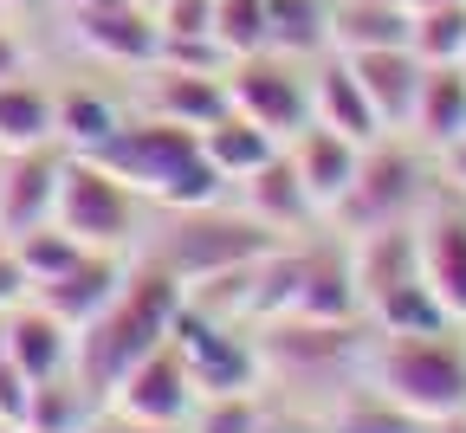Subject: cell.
<instances>
[{"mask_svg":"<svg viewBox=\"0 0 466 433\" xmlns=\"http://www.w3.org/2000/svg\"><path fill=\"white\" fill-rule=\"evenodd\" d=\"M175 317H182V285L168 272H156V266H143V259H130L124 291H116L72 343V376L97 395V408L110 401V388L124 382L149 349L168 343Z\"/></svg>","mask_w":466,"mask_h":433,"instance_id":"cell-1","label":"cell"},{"mask_svg":"<svg viewBox=\"0 0 466 433\" xmlns=\"http://www.w3.org/2000/svg\"><path fill=\"white\" fill-rule=\"evenodd\" d=\"M272 246H285L279 233H266L247 207H227V201H208V207H149L130 259L168 272L175 285H201L214 272H233L247 266L259 253H272Z\"/></svg>","mask_w":466,"mask_h":433,"instance_id":"cell-2","label":"cell"},{"mask_svg":"<svg viewBox=\"0 0 466 433\" xmlns=\"http://www.w3.org/2000/svg\"><path fill=\"white\" fill-rule=\"evenodd\" d=\"M97 162L110 175H124L149 207H208V201H227V181L208 162L201 130H182V123H162V116H143V110L124 116V130L97 149Z\"/></svg>","mask_w":466,"mask_h":433,"instance_id":"cell-3","label":"cell"},{"mask_svg":"<svg viewBox=\"0 0 466 433\" xmlns=\"http://www.w3.org/2000/svg\"><path fill=\"white\" fill-rule=\"evenodd\" d=\"M370 388L389 395L401 414H415L421 427L466 414V337L460 324L447 330H401L370 349Z\"/></svg>","mask_w":466,"mask_h":433,"instance_id":"cell-4","label":"cell"},{"mask_svg":"<svg viewBox=\"0 0 466 433\" xmlns=\"http://www.w3.org/2000/svg\"><path fill=\"white\" fill-rule=\"evenodd\" d=\"M434 188H441V181H434L428 149L415 136L389 130V136H376L363 149V168H357V181H350V195L330 207V227L343 239L350 233H376V227H408L428 207Z\"/></svg>","mask_w":466,"mask_h":433,"instance_id":"cell-5","label":"cell"},{"mask_svg":"<svg viewBox=\"0 0 466 433\" xmlns=\"http://www.w3.org/2000/svg\"><path fill=\"white\" fill-rule=\"evenodd\" d=\"M52 220L66 227L85 253H130L143 220H149V201L130 188L124 175H110L97 156H66Z\"/></svg>","mask_w":466,"mask_h":433,"instance_id":"cell-6","label":"cell"},{"mask_svg":"<svg viewBox=\"0 0 466 433\" xmlns=\"http://www.w3.org/2000/svg\"><path fill=\"white\" fill-rule=\"evenodd\" d=\"M227 104L247 123L272 130L279 143H291L311 123V58L291 52H247L227 65Z\"/></svg>","mask_w":466,"mask_h":433,"instance_id":"cell-7","label":"cell"},{"mask_svg":"<svg viewBox=\"0 0 466 433\" xmlns=\"http://www.w3.org/2000/svg\"><path fill=\"white\" fill-rule=\"evenodd\" d=\"M168 343L182 349V362H188V376H195L201 395H247L266 376V368H259V343L247 337V324L208 317V311H195L188 297H182V317H175Z\"/></svg>","mask_w":466,"mask_h":433,"instance_id":"cell-8","label":"cell"},{"mask_svg":"<svg viewBox=\"0 0 466 433\" xmlns=\"http://www.w3.org/2000/svg\"><path fill=\"white\" fill-rule=\"evenodd\" d=\"M195 401H201V388H195V376H188L182 349L162 343V349H149V356L130 368V376L110 388L104 414L130 420V427H188Z\"/></svg>","mask_w":466,"mask_h":433,"instance_id":"cell-9","label":"cell"},{"mask_svg":"<svg viewBox=\"0 0 466 433\" xmlns=\"http://www.w3.org/2000/svg\"><path fill=\"white\" fill-rule=\"evenodd\" d=\"M415 253H421V285L441 297V311L466 324V195L434 188L428 207L415 214Z\"/></svg>","mask_w":466,"mask_h":433,"instance_id":"cell-10","label":"cell"},{"mask_svg":"<svg viewBox=\"0 0 466 433\" xmlns=\"http://www.w3.org/2000/svg\"><path fill=\"white\" fill-rule=\"evenodd\" d=\"M72 39L104 58V65H137L149 72L156 52H162V26L149 7H137V0H91V7H72Z\"/></svg>","mask_w":466,"mask_h":433,"instance_id":"cell-11","label":"cell"},{"mask_svg":"<svg viewBox=\"0 0 466 433\" xmlns=\"http://www.w3.org/2000/svg\"><path fill=\"white\" fill-rule=\"evenodd\" d=\"M137 110L162 116V123H182V130H208L214 116H227V72H182V65H156L137 85Z\"/></svg>","mask_w":466,"mask_h":433,"instance_id":"cell-12","label":"cell"},{"mask_svg":"<svg viewBox=\"0 0 466 433\" xmlns=\"http://www.w3.org/2000/svg\"><path fill=\"white\" fill-rule=\"evenodd\" d=\"M58 168H66V149H20L0 168V239H20L33 227L52 220L58 207Z\"/></svg>","mask_w":466,"mask_h":433,"instance_id":"cell-13","label":"cell"},{"mask_svg":"<svg viewBox=\"0 0 466 433\" xmlns=\"http://www.w3.org/2000/svg\"><path fill=\"white\" fill-rule=\"evenodd\" d=\"M233 207H247L266 233H279V239H291V233H305L311 220H324L318 214V201L305 195V181H299V168H291V156L279 149L272 162H259L247 181H233Z\"/></svg>","mask_w":466,"mask_h":433,"instance_id":"cell-14","label":"cell"},{"mask_svg":"<svg viewBox=\"0 0 466 433\" xmlns=\"http://www.w3.org/2000/svg\"><path fill=\"white\" fill-rule=\"evenodd\" d=\"M124 278H130V253H85L78 266H66L58 278L33 285V304H46L58 324L85 330V324L104 311V304L124 291Z\"/></svg>","mask_w":466,"mask_h":433,"instance_id":"cell-15","label":"cell"},{"mask_svg":"<svg viewBox=\"0 0 466 433\" xmlns=\"http://www.w3.org/2000/svg\"><path fill=\"white\" fill-rule=\"evenodd\" d=\"M350 58V72H357L363 97L376 104L382 116V130H408V116H415V97H421V52L415 45H370V52H343Z\"/></svg>","mask_w":466,"mask_h":433,"instance_id":"cell-16","label":"cell"},{"mask_svg":"<svg viewBox=\"0 0 466 433\" xmlns=\"http://www.w3.org/2000/svg\"><path fill=\"white\" fill-rule=\"evenodd\" d=\"M311 123H324V130L363 143V149H370L376 136H389L343 52H318V58H311Z\"/></svg>","mask_w":466,"mask_h":433,"instance_id":"cell-17","label":"cell"},{"mask_svg":"<svg viewBox=\"0 0 466 433\" xmlns=\"http://www.w3.org/2000/svg\"><path fill=\"white\" fill-rule=\"evenodd\" d=\"M285 156H291V168H299L305 195L318 201V214H324V220H330V207L350 195L357 168H363V143H350V136L324 130V123H305V130L285 143Z\"/></svg>","mask_w":466,"mask_h":433,"instance_id":"cell-18","label":"cell"},{"mask_svg":"<svg viewBox=\"0 0 466 433\" xmlns=\"http://www.w3.org/2000/svg\"><path fill=\"white\" fill-rule=\"evenodd\" d=\"M0 343H7V362L14 368H26L33 382H52V376H66L72 368V343H78V330L72 324H58L46 304H14L7 317H0Z\"/></svg>","mask_w":466,"mask_h":433,"instance_id":"cell-19","label":"cell"},{"mask_svg":"<svg viewBox=\"0 0 466 433\" xmlns=\"http://www.w3.org/2000/svg\"><path fill=\"white\" fill-rule=\"evenodd\" d=\"M58 143V85L20 72L0 78V156L20 149H52Z\"/></svg>","mask_w":466,"mask_h":433,"instance_id":"cell-20","label":"cell"},{"mask_svg":"<svg viewBox=\"0 0 466 433\" xmlns=\"http://www.w3.org/2000/svg\"><path fill=\"white\" fill-rule=\"evenodd\" d=\"M401 136H415L428 156H447L453 143H466V65H428Z\"/></svg>","mask_w":466,"mask_h":433,"instance_id":"cell-21","label":"cell"},{"mask_svg":"<svg viewBox=\"0 0 466 433\" xmlns=\"http://www.w3.org/2000/svg\"><path fill=\"white\" fill-rule=\"evenodd\" d=\"M124 130V104L97 85H58V149L66 156H97Z\"/></svg>","mask_w":466,"mask_h":433,"instance_id":"cell-22","label":"cell"},{"mask_svg":"<svg viewBox=\"0 0 466 433\" xmlns=\"http://www.w3.org/2000/svg\"><path fill=\"white\" fill-rule=\"evenodd\" d=\"M415 14L401 0H330V52H370V45H408Z\"/></svg>","mask_w":466,"mask_h":433,"instance_id":"cell-23","label":"cell"},{"mask_svg":"<svg viewBox=\"0 0 466 433\" xmlns=\"http://www.w3.org/2000/svg\"><path fill=\"white\" fill-rule=\"evenodd\" d=\"M201 149H208V162L220 168V181L233 188V181H247L259 162H272L285 143H279L272 130H259V123H247L240 110H227V116H214L208 130H201Z\"/></svg>","mask_w":466,"mask_h":433,"instance_id":"cell-24","label":"cell"},{"mask_svg":"<svg viewBox=\"0 0 466 433\" xmlns=\"http://www.w3.org/2000/svg\"><path fill=\"white\" fill-rule=\"evenodd\" d=\"M97 414H104L97 395L66 368V376H52V382H33V408H26L20 433H91Z\"/></svg>","mask_w":466,"mask_h":433,"instance_id":"cell-25","label":"cell"},{"mask_svg":"<svg viewBox=\"0 0 466 433\" xmlns=\"http://www.w3.org/2000/svg\"><path fill=\"white\" fill-rule=\"evenodd\" d=\"M266 26H272V52L318 58L330 52V0H266Z\"/></svg>","mask_w":466,"mask_h":433,"instance_id":"cell-26","label":"cell"},{"mask_svg":"<svg viewBox=\"0 0 466 433\" xmlns=\"http://www.w3.org/2000/svg\"><path fill=\"white\" fill-rule=\"evenodd\" d=\"M408 45L421 52V65H466V0H428V7H415Z\"/></svg>","mask_w":466,"mask_h":433,"instance_id":"cell-27","label":"cell"},{"mask_svg":"<svg viewBox=\"0 0 466 433\" xmlns=\"http://www.w3.org/2000/svg\"><path fill=\"white\" fill-rule=\"evenodd\" d=\"M182 433H272V420H266L259 388H247V395H201Z\"/></svg>","mask_w":466,"mask_h":433,"instance_id":"cell-28","label":"cell"},{"mask_svg":"<svg viewBox=\"0 0 466 433\" xmlns=\"http://www.w3.org/2000/svg\"><path fill=\"white\" fill-rule=\"evenodd\" d=\"M214 45H220L227 58H247V52H272L266 0H214Z\"/></svg>","mask_w":466,"mask_h":433,"instance_id":"cell-29","label":"cell"},{"mask_svg":"<svg viewBox=\"0 0 466 433\" xmlns=\"http://www.w3.org/2000/svg\"><path fill=\"white\" fill-rule=\"evenodd\" d=\"M14 253H20V266H26V278L33 285H46V278H58L66 266H78L85 259V246L58 227V220H46V227H33V233H20V239H7Z\"/></svg>","mask_w":466,"mask_h":433,"instance_id":"cell-30","label":"cell"},{"mask_svg":"<svg viewBox=\"0 0 466 433\" xmlns=\"http://www.w3.org/2000/svg\"><path fill=\"white\" fill-rule=\"evenodd\" d=\"M156 26L162 39H214V0H162Z\"/></svg>","mask_w":466,"mask_h":433,"instance_id":"cell-31","label":"cell"},{"mask_svg":"<svg viewBox=\"0 0 466 433\" xmlns=\"http://www.w3.org/2000/svg\"><path fill=\"white\" fill-rule=\"evenodd\" d=\"M26 408H33V376L0 356V427L20 433V427H26Z\"/></svg>","mask_w":466,"mask_h":433,"instance_id":"cell-32","label":"cell"},{"mask_svg":"<svg viewBox=\"0 0 466 433\" xmlns=\"http://www.w3.org/2000/svg\"><path fill=\"white\" fill-rule=\"evenodd\" d=\"M26 297H33V278H26L20 253L0 239V311H14V304H26Z\"/></svg>","mask_w":466,"mask_h":433,"instance_id":"cell-33","label":"cell"},{"mask_svg":"<svg viewBox=\"0 0 466 433\" xmlns=\"http://www.w3.org/2000/svg\"><path fill=\"white\" fill-rule=\"evenodd\" d=\"M20 72H33V45L0 20V78H20Z\"/></svg>","mask_w":466,"mask_h":433,"instance_id":"cell-34","label":"cell"},{"mask_svg":"<svg viewBox=\"0 0 466 433\" xmlns=\"http://www.w3.org/2000/svg\"><path fill=\"white\" fill-rule=\"evenodd\" d=\"M137 7H149V14H156V7H162V0H137Z\"/></svg>","mask_w":466,"mask_h":433,"instance_id":"cell-35","label":"cell"},{"mask_svg":"<svg viewBox=\"0 0 466 433\" xmlns=\"http://www.w3.org/2000/svg\"><path fill=\"white\" fill-rule=\"evenodd\" d=\"M0 168H7V156H0Z\"/></svg>","mask_w":466,"mask_h":433,"instance_id":"cell-36","label":"cell"},{"mask_svg":"<svg viewBox=\"0 0 466 433\" xmlns=\"http://www.w3.org/2000/svg\"><path fill=\"white\" fill-rule=\"evenodd\" d=\"M91 433H97V420H91Z\"/></svg>","mask_w":466,"mask_h":433,"instance_id":"cell-37","label":"cell"},{"mask_svg":"<svg viewBox=\"0 0 466 433\" xmlns=\"http://www.w3.org/2000/svg\"><path fill=\"white\" fill-rule=\"evenodd\" d=\"M0 433H7V427H0Z\"/></svg>","mask_w":466,"mask_h":433,"instance_id":"cell-38","label":"cell"}]
</instances>
